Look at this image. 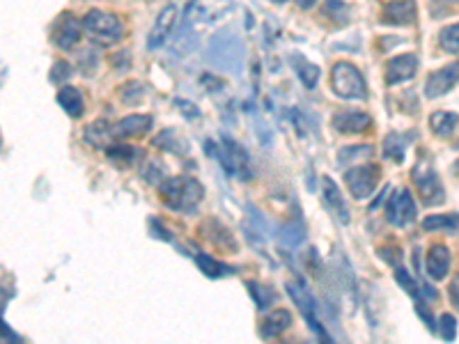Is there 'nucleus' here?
Instances as JSON below:
<instances>
[{
  "label": "nucleus",
  "mask_w": 459,
  "mask_h": 344,
  "mask_svg": "<svg viewBox=\"0 0 459 344\" xmlns=\"http://www.w3.org/2000/svg\"><path fill=\"white\" fill-rule=\"evenodd\" d=\"M207 60L221 71L239 76L243 71V62H246V46L237 33L219 30L207 46Z\"/></svg>",
  "instance_id": "1"
},
{
  "label": "nucleus",
  "mask_w": 459,
  "mask_h": 344,
  "mask_svg": "<svg viewBox=\"0 0 459 344\" xmlns=\"http://www.w3.org/2000/svg\"><path fill=\"white\" fill-rule=\"evenodd\" d=\"M158 193H161L163 202L173 209V212H182V214H191L195 212V207L204 195V188L198 179L186 177V175H177V177H168L158 184Z\"/></svg>",
  "instance_id": "2"
},
{
  "label": "nucleus",
  "mask_w": 459,
  "mask_h": 344,
  "mask_svg": "<svg viewBox=\"0 0 459 344\" xmlns=\"http://www.w3.org/2000/svg\"><path fill=\"white\" fill-rule=\"evenodd\" d=\"M331 88L340 99L365 101L368 99V85L363 81V74L351 62H335L331 69Z\"/></svg>",
  "instance_id": "3"
},
{
  "label": "nucleus",
  "mask_w": 459,
  "mask_h": 344,
  "mask_svg": "<svg viewBox=\"0 0 459 344\" xmlns=\"http://www.w3.org/2000/svg\"><path fill=\"white\" fill-rule=\"evenodd\" d=\"M83 30H86L92 40L99 44H117L124 37V25H122L120 16L110 12H101V9H90L83 16Z\"/></svg>",
  "instance_id": "4"
},
{
  "label": "nucleus",
  "mask_w": 459,
  "mask_h": 344,
  "mask_svg": "<svg viewBox=\"0 0 459 344\" xmlns=\"http://www.w3.org/2000/svg\"><path fill=\"white\" fill-rule=\"evenodd\" d=\"M411 179H414L418 193H420V197H423V202L427 207H436V205H441L446 200L441 179H438L434 166L429 164L427 159H420L418 164L414 166V170H411Z\"/></svg>",
  "instance_id": "5"
},
{
  "label": "nucleus",
  "mask_w": 459,
  "mask_h": 344,
  "mask_svg": "<svg viewBox=\"0 0 459 344\" xmlns=\"http://www.w3.org/2000/svg\"><path fill=\"white\" fill-rule=\"evenodd\" d=\"M381 170L374 164H365V166H356L351 170L344 172V181L349 186L351 195L356 200H368L374 190H377V181H379Z\"/></svg>",
  "instance_id": "6"
},
{
  "label": "nucleus",
  "mask_w": 459,
  "mask_h": 344,
  "mask_svg": "<svg viewBox=\"0 0 459 344\" xmlns=\"http://www.w3.org/2000/svg\"><path fill=\"white\" fill-rule=\"evenodd\" d=\"M416 218V200L407 188H397L386 205V221L395 227H407Z\"/></svg>",
  "instance_id": "7"
},
{
  "label": "nucleus",
  "mask_w": 459,
  "mask_h": 344,
  "mask_svg": "<svg viewBox=\"0 0 459 344\" xmlns=\"http://www.w3.org/2000/svg\"><path fill=\"white\" fill-rule=\"evenodd\" d=\"M81 33H83V21H79L71 12H64L58 16V21L51 28V42L58 46V49H71L74 44L81 42Z\"/></svg>",
  "instance_id": "8"
},
{
  "label": "nucleus",
  "mask_w": 459,
  "mask_h": 344,
  "mask_svg": "<svg viewBox=\"0 0 459 344\" xmlns=\"http://www.w3.org/2000/svg\"><path fill=\"white\" fill-rule=\"evenodd\" d=\"M455 85H459V60L446 64V67H441V69H436V71H432L427 76L425 97L427 99H438V97H443V94L451 92Z\"/></svg>",
  "instance_id": "9"
},
{
  "label": "nucleus",
  "mask_w": 459,
  "mask_h": 344,
  "mask_svg": "<svg viewBox=\"0 0 459 344\" xmlns=\"http://www.w3.org/2000/svg\"><path fill=\"white\" fill-rule=\"evenodd\" d=\"M177 18H180V9L175 5H165L161 9V14L156 16V23L152 28V33L147 37V49L149 51H156L168 42V37L175 33V25H177Z\"/></svg>",
  "instance_id": "10"
},
{
  "label": "nucleus",
  "mask_w": 459,
  "mask_h": 344,
  "mask_svg": "<svg viewBox=\"0 0 459 344\" xmlns=\"http://www.w3.org/2000/svg\"><path fill=\"white\" fill-rule=\"evenodd\" d=\"M418 71V55L414 53H405V55H395L386 62V85H400L407 83L416 76Z\"/></svg>",
  "instance_id": "11"
},
{
  "label": "nucleus",
  "mask_w": 459,
  "mask_h": 344,
  "mask_svg": "<svg viewBox=\"0 0 459 344\" xmlns=\"http://www.w3.org/2000/svg\"><path fill=\"white\" fill-rule=\"evenodd\" d=\"M381 21L386 25H411L416 21V0H390L383 7Z\"/></svg>",
  "instance_id": "12"
},
{
  "label": "nucleus",
  "mask_w": 459,
  "mask_h": 344,
  "mask_svg": "<svg viewBox=\"0 0 459 344\" xmlns=\"http://www.w3.org/2000/svg\"><path fill=\"white\" fill-rule=\"evenodd\" d=\"M152 131V117L149 115H129V117L113 124V138H140Z\"/></svg>",
  "instance_id": "13"
},
{
  "label": "nucleus",
  "mask_w": 459,
  "mask_h": 344,
  "mask_svg": "<svg viewBox=\"0 0 459 344\" xmlns=\"http://www.w3.org/2000/svg\"><path fill=\"white\" fill-rule=\"evenodd\" d=\"M425 269L427 275L436 282L446 280L448 271H451V251L443 243H434L427 251V260H425Z\"/></svg>",
  "instance_id": "14"
},
{
  "label": "nucleus",
  "mask_w": 459,
  "mask_h": 344,
  "mask_svg": "<svg viewBox=\"0 0 459 344\" xmlns=\"http://www.w3.org/2000/svg\"><path fill=\"white\" fill-rule=\"evenodd\" d=\"M372 124V117L361 110H340L333 115V129L340 133H363Z\"/></svg>",
  "instance_id": "15"
},
{
  "label": "nucleus",
  "mask_w": 459,
  "mask_h": 344,
  "mask_svg": "<svg viewBox=\"0 0 459 344\" xmlns=\"http://www.w3.org/2000/svg\"><path fill=\"white\" fill-rule=\"evenodd\" d=\"M322 195H324L326 207H329L342 223H349V209H347V202H344V197L340 193L338 184H335L331 177H324L322 179Z\"/></svg>",
  "instance_id": "16"
},
{
  "label": "nucleus",
  "mask_w": 459,
  "mask_h": 344,
  "mask_svg": "<svg viewBox=\"0 0 459 344\" xmlns=\"http://www.w3.org/2000/svg\"><path fill=\"white\" fill-rule=\"evenodd\" d=\"M289 323H292V312L278 308V310L267 314V319L262 321V326H260V333H262V338H265V340L278 338L280 333H285V328L289 326Z\"/></svg>",
  "instance_id": "17"
},
{
  "label": "nucleus",
  "mask_w": 459,
  "mask_h": 344,
  "mask_svg": "<svg viewBox=\"0 0 459 344\" xmlns=\"http://www.w3.org/2000/svg\"><path fill=\"white\" fill-rule=\"evenodd\" d=\"M58 103L71 120H81L83 110H86V101H83L81 90L71 88V85H64V88L58 92Z\"/></svg>",
  "instance_id": "18"
},
{
  "label": "nucleus",
  "mask_w": 459,
  "mask_h": 344,
  "mask_svg": "<svg viewBox=\"0 0 459 344\" xmlns=\"http://www.w3.org/2000/svg\"><path fill=\"white\" fill-rule=\"evenodd\" d=\"M154 147L170 151V154H180V156H184L186 151H189V142H186V140H184L175 129H163V131L154 138Z\"/></svg>",
  "instance_id": "19"
},
{
  "label": "nucleus",
  "mask_w": 459,
  "mask_h": 344,
  "mask_svg": "<svg viewBox=\"0 0 459 344\" xmlns=\"http://www.w3.org/2000/svg\"><path fill=\"white\" fill-rule=\"evenodd\" d=\"M292 64H294V69H296V74H298V79H301V83L306 85L308 90H313V88H317V81H320V76H322V71H320V67L317 64H313L310 60H306V57H301V55H292Z\"/></svg>",
  "instance_id": "20"
},
{
  "label": "nucleus",
  "mask_w": 459,
  "mask_h": 344,
  "mask_svg": "<svg viewBox=\"0 0 459 344\" xmlns=\"http://www.w3.org/2000/svg\"><path fill=\"white\" fill-rule=\"evenodd\" d=\"M457 122H459V115L448 113V110H436L432 113V117H429V129H432L438 138H448L455 131Z\"/></svg>",
  "instance_id": "21"
},
{
  "label": "nucleus",
  "mask_w": 459,
  "mask_h": 344,
  "mask_svg": "<svg viewBox=\"0 0 459 344\" xmlns=\"http://www.w3.org/2000/svg\"><path fill=\"white\" fill-rule=\"evenodd\" d=\"M86 140L92 142L95 147H106L108 149V140H113V124H108L106 120H99L95 124H90L86 129Z\"/></svg>",
  "instance_id": "22"
},
{
  "label": "nucleus",
  "mask_w": 459,
  "mask_h": 344,
  "mask_svg": "<svg viewBox=\"0 0 459 344\" xmlns=\"http://www.w3.org/2000/svg\"><path fill=\"white\" fill-rule=\"evenodd\" d=\"M423 229H427V232H438V229L455 232V229H459V216L457 214H432L423 221Z\"/></svg>",
  "instance_id": "23"
},
{
  "label": "nucleus",
  "mask_w": 459,
  "mask_h": 344,
  "mask_svg": "<svg viewBox=\"0 0 459 344\" xmlns=\"http://www.w3.org/2000/svg\"><path fill=\"white\" fill-rule=\"evenodd\" d=\"M405 149H407V140L397 136V133H388V136L383 138V156L395 161V164L405 161Z\"/></svg>",
  "instance_id": "24"
},
{
  "label": "nucleus",
  "mask_w": 459,
  "mask_h": 344,
  "mask_svg": "<svg viewBox=\"0 0 459 344\" xmlns=\"http://www.w3.org/2000/svg\"><path fill=\"white\" fill-rule=\"evenodd\" d=\"M324 16H329L335 25H344L349 23V7L342 0H324V7H322Z\"/></svg>",
  "instance_id": "25"
},
{
  "label": "nucleus",
  "mask_w": 459,
  "mask_h": 344,
  "mask_svg": "<svg viewBox=\"0 0 459 344\" xmlns=\"http://www.w3.org/2000/svg\"><path fill=\"white\" fill-rule=\"evenodd\" d=\"M195 264H198V269H200L204 275H209V278H219V275L232 271V269H228L226 264H221L219 260H214L211 255H204V253L195 255Z\"/></svg>",
  "instance_id": "26"
},
{
  "label": "nucleus",
  "mask_w": 459,
  "mask_h": 344,
  "mask_svg": "<svg viewBox=\"0 0 459 344\" xmlns=\"http://www.w3.org/2000/svg\"><path fill=\"white\" fill-rule=\"evenodd\" d=\"M438 44L441 49L451 55H459V23L446 25L441 33H438Z\"/></svg>",
  "instance_id": "27"
},
{
  "label": "nucleus",
  "mask_w": 459,
  "mask_h": 344,
  "mask_svg": "<svg viewBox=\"0 0 459 344\" xmlns=\"http://www.w3.org/2000/svg\"><path fill=\"white\" fill-rule=\"evenodd\" d=\"M106 154L113 159V161H120V164H134V161L140 159V151L138 147H129V145H110L106 149Z\"/></svg>",
  "instance_id": "28"
},
{
  "label": "nucleus",
  "mask_w": 459,
  "mask_h": 344,
  "mask_svg": "<svg viewBox=\"0 0 459 344\" xmlns=\"http://www.w3.org/2000/svg\"><path fill=\"white\" fill-rule=\"evenodd\" d=\"M246 287H248V292H250V296H252V301L257 303V308L260 310H267V305H271L274 303V292L271 289H267V287H262L260 282H255V280H250V282H246Z\"/></svg>",
  "instance_id": "29"
},
{
  "label": "nucleus",
  "mask_w": 459,
  "mask_h": 344,
  "mask_svg": "<svg viewBox=\"0 0 459 344\" xmlns=\"http://www.w3.org/2000/svg\"><path fill=\"white\" fill-rule=\"evenodd\" d=\"M280 241H283L287 248H296L298 243L303 241V236H306V229L301 225H283L280 227Z\"/></svg>",
  "instance_id": "30"
},
{
  "label": "nucleus",
  "mask_w": 459,
  "mask_h": 344,
  "mask_svg": "<svg viewBox=\"0 0 459 344\" xmlns=\"http://www.w3.org/2000/svg\"><path fill=\"white\" fill-rule=\"evenodd\" d=\"M143 83H138V81H131V83H124L122 85V90H120V97L122 101L127 103V106H134V103L138 101H143Z\"/></svg>",
  "instance_id": "31"
},
{
  "label": "nucleus",
  "mask_w": 459,
  "mask_h": 344,
  "mask_svg": "<svg viewBox=\"0 0 459 344\" xmlns=\"http://www.w3.org/2000/svg\"><path fill=\"white\" fill-rule=\"evenodd\" d=\"M455 333H457V319L453 314H441V319H438V336L446 342H453Z\"/></svg>",
  "instance_id": "32"
},
{
  "label": "nucleus",
  "mask_w": 459,
  "mask_h": 344,
  "mask_svg": "<svg viewBox=\"0 0 459 344\" xmlns=\"http://www.w3.org/2000/svg\"><path fill=\"white\" fill-rule=\"evenodd\" d=\"M374 151L372 145H354V147H344L338 151V161L340 164H347L349 159H356V156H370Z\"/></svg>",
  "instance_id": "33"
},
{
  "label": "nucleus",
  "mask_w": 459,
  "mask_h": 344,
  "mask_svg": "<svg viewBox=\"0 0 459 344\" xmlns=\"http://www.w3.org/2000/svg\"><path fill=\"white\" fill-rule=\"evenodd\" d=\"M71 76V67H69V62H64V60H58L53 64V69H51V74H49V79L53 81V83H62V81H67Z\"/></svg>",
  "instance_id": "34"
},
{
  "label": "nucleus",
  "mask_w": 459,
  "mask_h": 344,
  "mask_svg": "<svg viewBox=\"0 0 459 344\" xmlns=\"http://www.w3.org/2000/svg\"><path fill=\"white\" fill-rule=\"evenodd\" d=\"M175 106L186 115V120H195V117H200V110L195 108L193 103H189V101H184V99H175Z\"/></svg>",
  "instance_id": "35"
},
{
  "label": "nucleus",
  "mask_w": 459,
  "mask_h": 344,
  "mask_svg": "<svg viewBox=\"0 0 459 344\" xmlns=\"http://www.w3.org/2000/svg\"><path fill=\"white\" fill-rule=\"evenodd\" d=\"M110 60H113V67L115 69H122V71H127L129 69V60H131V55H129V51H122V53H117V55H113L110 57Z\"/></svg>",
  "instance_id": "36"
},
{
  "label": "nucleus",
  "mask_w": 459,
  "mask_h": 344,
  "mask_svg": "<svg viewBox=\"0 0 459 344\" xmlns=\"http://www.w3.org/2000/svg\"><path fill=\"white\" fill-rule=\"evenodd\" d=\"M448 296H451V301H453V305H455V310L459 312V275H457V278H453L451 289H448Z\"/></svg>",
  "instance_id": "37"
},
{
  "label": "nucleus",
  "mask_w": 459,
  "mask_h": 344,
  "mask_svg": "<svg viewBox=\"0 0 459 344\" xmlns=\"http://www.w3.org/2000/svg\"><path fill=\"white\" fill-rule=\"evenodd\" d=\"M379 42H381V46H379L381 51H388V49H393V46L402 44V40H400V37H381Z\"/></svg>",
  "instance_id": "38"
},
{
  "label": "nucleus",
  "mask_w": 459,
  "mask_h": 344,
  "mask_svg": "<svg viewBox=\"0 0 459 344\" xmlns=\"http://www.w3.org/2000/svg\"><path fill=\"white\" fill-rule=\"evenodd\" d=\"M296 5L301 9H313L317 5V0H296Z\"/></svg>",
  "instance_id": "39"
},
{
  "label": "nucleus",
  "mask_w": 459,
  "mask_h": 344,
  "mask_svg": "<svg viewBox=\"0 0 459 344\" xmlns=\"http://www.w3.org/2000/svg\"><path fill=\"white\" fill-rule=\"evenodd\" d=\"M453 170H455V175L459 177V159L455 161V166H453Z\"/></svg>",
  "instance_id": "40"
},
{
  "label": "nucleus",
  "mask_w": 459,
  "mask_h": 344,
  "mask_svg": "<svg viewBox=\"0 0 459 344\" xmlns=\"http://www.w3.org/2000/svg\"><path fill=\"white\" fill-rule=\"evenodd\" d=\"M274 3H278V5H283V3H287V0H274Z\"/></svg>",
  "instance_id": "41"
},
{
  "label": "nucleus",
  "mask_w": 459,
  "mask_h": 344,
  "mask_svg": "<svg viewBox=\"0 0 459 344\" xmlns=\"http://www.w3.org/2000/svg\"><path fill=\"white\" fill-rule=\"evenodd\" d=\"M455 147H457V149H459V140H457V142H455Z\"/></svg>",
  "instance_id": "42"
}]
</instances>
